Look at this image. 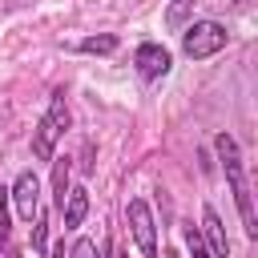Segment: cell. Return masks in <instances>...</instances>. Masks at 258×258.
<instances>
[{"mask_svg": "<svg viewBox=\"0 0 258 258\" xmlns=\"http://www.w3.org/2000/svg\"><path fill=\"white\" fill-rule=\"evenodd\" d=\"M214 153L222 161V173L230 181V194H234V206L242 214V230L246 238H258V214H254V198H250V181H246V169H242V153H238V141L230 133H218L214 137Z\"/></svg>", "mask_w": 258, "mask_h": 258, "instance_id": "obj_1", "label": "cell"}, {"mask_svg": "<svg viewBox=\"0 0 258 258\" xmlns=\"http://www.w3.org/2000/svg\"><path fill=\"white\" fill-rule=\"evenodd\" d=\"M64 129H69V105H64V89H56L52 101H48V109H44V117L32 129V157L36 161H52L56 141L64 137Z\"/></svg>", "mask_w": 258, "mask_h": 258, "instance_id": "obj_2", "label": "cell"}, {"mask_svg": "<svg viewBox=\"0 0 258 258\" xmlns=\"http://www.w3.org/2000/svg\"><path fill=\"white\" fill-rule=\"evenodd\" d=\"M226 48V28L218 20H189L181 32V52L189 60H210L214 52Z\"/></svg>", "mask_w": 258, "mask_h": 258, "instance_id": "obj_3", "label": "cell"}, {"mask_svg": "<svg viewBox=\"0 0 258 258\" xmlns=\"http://www.w3.org/2000/svg\"><path fill=\"white\" fill-rule=\"evenodd\" d=\"M125 218H129V234H133L141 258H157V222H153L149 202H145V198H129Z\"/></svg>", "mask_w": 258, "mask_h": 258, "instance_id": "obj_4", "label": "cell"}, {"mask_svg": "<svg viewBox=\"0 0 258 258\" xmlns=\"http://www.w3.org/2000/svg\"><path fill=\"white\" fill-rule=\"evenodd\" d=\"M133 69H137L141 81H161V77L173 69V56H169L165 44H157V40H141L137 52H133Z\"/></svg>", "mask_w": 258, "mask_h": 258, "instance_id": "obj_5", "label": "cell"}, {"mask_svg": "<svg viewBox=\"0 0 258 258\" xmlns=\"http://www.w3.org/2000/svg\"><path fill=\"white\" fill-rule=\"evenodd\" d=\"M8 198H12L16 214H20L24 222H32V214L40 210V177H36L32 169H20L16 181H12V189H8Z\"/></svg>", "mask_w": 258, "mask_h": 258, "instance_id": "obj_6", "label": "cell"}, {"mask_svg": "<svg viewBox=\"0 0 258 258\" xmlns=\"http://www.w3.org/2000/svg\"><path fill=\"white\" fill-rule=\"evenodd\" d=\"M198 234H202V242H206V250H210L214 258H230L226 226H222V218H218L214 206H202V226H198Z\"/></svg>", "mask_w": 258, "mask_h": 258, "instance_id": "obj_7", "label": "cell"}, {"mask_svg": "<svg viewBox=\"0 0 258 258\" xmlns=\"http://www.w3.org/2000/svg\"><path fill=\"white\" fill-rule=\"evenodd\" d=\"M60 214H64V230H81L85 226V214H89V189L85 185H69Z\"/></svg>", "mask_w": 258, "mask_h": 258, "instance_id": "obj_8", "label": "cell"}, {"mask_svg": "<svg viewBox=\"0 0 258 258\" xmlns=\"http://www.w3.org/2000/svg\"><path fill=\"white\" fill-rule=\"evenodd\" d=\"M73 177V165H69V157H56L52 153V202H56V210L64 206V194H69V181Z\"/></svg>", "mask_w": 258, "mask_h": 258, "instance_id": "obj_9", "label": "cell"}, {"mask_svg": "<svg viewBox=\"0 0 258 258\" xmlns=\"http://www.w3.org/2000/svg\"><path fill=\"white\" fill-rule=\"evenodd\" d=\"M194 4H198V0H169V8H165V28H185L189 16H194Z\"/></svg>", "mask_w": 258, "mask_h": 258, "instance_id": "obj_10", "label": "cell"}, {"mask_svg": "<svg viewBox=\"0 0 258 258\" xmlns=\"http://www.w3.org/2000/svg\"><path fill=\"white\" fill-rule=\"evenodd\" d=\"M77 48H81V52H93V56H109V52H117V36H113V32H101V36H85Z\"/></svg>", "mask_w": 258, "mask_h": 258, "instance_id": "obj_11", "label": "cell"}, {"mask_svg": "<svg viewBox=\"0 0 258 258\" xmlns=\"http://www.w3.org/2000/svg\"><path fill=\"white\" fill-rule=\"evenodd\" d=\"M181 238H185V250H189V258H214V254L206 250V242H202L198 226H185V230H181Z\"/></svg>", "mask_w": 258, "mask_h": 258, "instance_id": "obj_12", "label": "cell"}, {"mask_svg": "<svg viewBox=\"0 0 258 258\" xmlns=\"http://www.w3.org/2000/svg\"><path fill=\"white\" fill-rule=\"evenodd\" d=\"M8 206H12V198H8V189H0V246H8V238H12V218H8Z\"/></svg>", "mask_w": 258, "mask_h": 258, "instance_id": "obj_13", "label": "cell"}, {"mask_svg": "<svg viewBox=\"0 0 258 258\" xmlns=\"http://www.w3.org/2000/svg\"><path fill=\"white\" fill-rule=\"evenodd\" d=\"M69 258H105V254L97 250V242H93V238H77V242L69 246Z\"/></svg>", "mask_w": 258, "mask_h": 258, "instance_id": "obj_14", "label": "cell"}, {"mask_svg": "<svg viewBox=\"0 0 258 258\" xmlns=\"http://www.w3.org/2000/svg\"><path fill=\"white\" fill-rule=\"evenodd\" d=\"M44 242H48V238H44V218H40V210H36V230H32V246H36V250L44 254Z\"/></svg>", "mask_w": 258, "mask_h": 258, "instance_id": "obj_15", "label": "cell"}, {"mask_svg": "<svg viewBox=\"0 0 258 258\" xmlns=\"http://www.w3.org/2000/svg\"><path fill=\"white\" fill-rule=\"evenodd\" d=\"M165 258H181V250H173V246H169V250H165Z\"/></svg>", "mask_w": 258, "mask_h": 258, "instance_id": "obj_16", "label": "cell"}]
</instances>
